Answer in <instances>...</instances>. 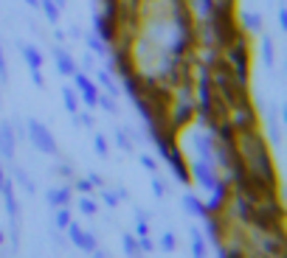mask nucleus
I'll use <instances>...</instances> for the list:
<instances>
[{
	"instance_id": "nucleus-42",
	"label": "nucleus",
	"mask_w": 287,
	"mask_h": 258,
	"mask_svg": "<svg viewBox=\"0 0 287 258\" xmlns=\"http://www.w3.org/2000/svg\"><path fill=\"white\" fill-rule=\"evenodd\" d=\"M152 194H155L158 199H164V197H166V182H164V180H158L155 174H152Z\"/></svg>"
},
{
	"instance_id": "nucleus-41",
	"label": "nucleus",
	"mask_w": 287,
	"mask_h": 258,
	"mask_svg": "<svg viewBox=\"0 0 287 258\" xmlns=\"http://www.w3.org/2000/svg\"><path fill=\"white\" fill-rule=\"evenodd\" d=\"M74 124H76V126H85V129H90L96 121H93L90 113H76V121H74Z\"/></svg>"
},
{
	"instance_id": "nucleus-10",
	"label": "nucleus",
	"mask_w": 287,
	"mask_h": 258,
	"mask_svg": "<svg viewBox=\"0 0 287 258\" xmlns=\"http://www.w3.org/2000/svg\"><path fill=\"white\" fill-rule=\"evenodd\" d=\"M93 28H96V36L104 42V45H113V42L118 40V23L110 17H104V14H96V20H93Z\"/></svg>"
},
{
	"instance_id": "nucleus-51",
	"label": "nucleus",
	"mask_w": 287,
	"mask_h": 258,
	"mask_svg": "<svg viewBox=\"0 0 287 258\" xmlns=\"http://www.w3.org/2000/svg\"><path fill=\"white\" fill-rule=\"evenodd\" d=\"M279 25H281V31H287V9L284 6L279 9Z\"/></svg>"
},
{
	"instance_id": "nucleus-30",
	"label": "nucleus",
	"mask_w": 287,
	"mask_h": 258,
	"mask_svg": "<svg viewBox=\"0 0 287 258\" xmlns=\"http://www.w3.org/2000/svg\"><path fill=\"white\" fill-rule=\"evenodd\" d=\"M121 247L127 255H141V247H138V236L135 233H124L121 236Z\"/></svg>"
},
{
	"instance_id": "nucleus-46",
	"label": "nucleus",
	"mask_w": 287,
	"mask_h": 258,
	"mask_svg": "<svg viewBox=\"0 0 287 258\" xmlns=\"http://www.w3.org/2000/svg\"><path fill=\"white\" fill-rule=\"evenodd\" d=\"M74 188H76V191H82V194H90V191H93V182L85 177V180H76V186H74Z\"/></svg>"
},
{
	"instance_id": "nucleus-5",
	"label": "nucleus",
	"mask_w": 287,
	"mask_h": 258,
	"mask_svg": "<svg viewBox=\"0 0 287 258\" xmlns=\"http://www.w3.org/2000/svg\"><path fill=\"white\" fill-rule=\"evenodd\" d=\"M189 177L197 182L200 188H206V191H211L214 186H217V166H214V160H208V157H197L195 163H189Z\"/></svg>"
},
{
	"instance_id": "nucleus-9",
	"label": "nucleus",
	"mask_w": 287,
	"mask_h": 258,
	"mask_svg": "<svg viewBox=\"0 0 287 258\" xmlns=\"http://www.w3.org/2000/svg\"><path fill=\"white\" fill-rule=\"evenodd\" d=\"M74 82H76V90H79V101H85L87 107H96V98H99V87H96V82L90 79V73H85V70H79L76 67L74 70Z\"/></svg>"
},
{
	"instance_id": "nucleus-12",
	"label": "nucleus",
	"mask_w": 287,
	"mask_h": 258,
	"mask_svg": "<svg viewBox=\"0 0 287 258\" xmlns=\"http://www.w3.org/2000/svg\"><path fill=\"white\" fill-rule=\"evenodd\" d=\"M195 113H197V104L192 101V98H177V107H175V113H172V124L169 126L183 129V126L195 118Z\"/></svg>"
},
{
	"instance_id": "nucleus-19",
	"label": "nucleus",
	"mask_w": 287,
	"mask_h": 258,
	"mask_svg": "<svg viewBox=\"0 0 287 258\" xmlns=\"http://www.w3.org/2000/svg\"><path fill=\"white\" fill-rule=\"evenodd\" d=\"M20 54H23L25 65H28V70H40L43 67V54H40L37 45H28V42H17Z\"/></svg>"
},
{
	"instance_id": "nucleus-20",
	"label": "nucleus",
	"mask_w": 287,
	"mask_h": 258,
	"mask_svg": "<svg viewBox=\"0 0 287 258\" xmlns=\"http://www.w3.org/2000/svg\"><path fill=\"white\" fill-rule=\"evenodd\" d=\"M71 197H74V188H48L45 191V202L51 205V208H59V205H71Z\"/></svg>"
},
{
	"instance_id": "nucleus-4",
	"label": "nucleus",
	"mask_w": 287,
	"mask_h": 258,
	"mask_svg": "<svg viewBox=\"0 0 287 258\" xmlns=\"http://www.w3.org/2000/svg\"><path fill=\"white\" fill-rule=\"evenodd\" d=\"M25 138L31 140V146L37 152H43V155H59V146H56L54 135H51V129L43 124V121L37 118H28V124H25Z\"/></svg>"
},
{
	"instance_id": "nucleus-29",
	"label": "nucleus",
	"mask_w": 287,
	"mask_h": 258,
	"mask_svg": "<svg viewBox=\"0 0 287 258\" xmlns=\"http://www.w3.org/2000/svg\"><path fill=\"white\" fill-rule=\"evenodd\" d=\"M262 62H265V67H273V62H276V54H273V40H270L268 34L262 36Z\"/></svg>"
},
{
	"instance_id": "nucleus-7",
	"label": "nucleus",
	"mask_w": 287,
	"mask_h": 258,
	"mask_svg": "<svg viewBox=\"0 0 287 258\" xmlns=\"http://www.w3.org/2000/svg\"><path fill=\"white\" fill-rule=\"evenodd\" d=\"M231 113H234L231 124H234V129H237L239 135L259 129V115H257V109H253V104H242V107L231 109Z\"/></svg>"
},
{
	"instance_id": "nucleus-53",
	"label": "nucleus",
	"mask_w": 287,
	"mask_h": 258,
	"mask_svg": "<svg viewBox=\"0 0 287 258\" xmlns=\"http://www.w3.org/2000/svg\"><path fill=\"white\" fill-rule=\"evenodd\" d=\"M3 180H6V166L0 163V186H3Z\"/></svg>"
},
{
	"instance_id": "nucleus-16",
	"label": "nucleus",
	"mask_w": 287,
	"mask_h": 258,
	"mask_svg": "<svg viewBox=\"0 0 287 258\" xmlns=\"http://www.w3.org/2000/svg\"><path fill=\"white\" fill-rule=\"evenodd\" d=\"M121 84H124V90L130 93V98H133V101L147 93V82L141 79V73H135V67H133L130 73H124V76H121Z\"/></svg>"
},
{
	"instance_id": "nucleus-39",
	"label": "nucleus",
	"mask_w": 287,
	"mask_h": 258,
	"mask_svg": "<svg viewBox=\"0 0 287 258\" xmlns=\"http://www.w3.org/2000/svg\"><path fill=\"white\" fill-rule=\"evenodd\" d=\"M79 210H82V213H85V216H96V213H99V210H96V202H93V199H87L85 194H82Z\"/></svg>"
},
{
	"instance_id": "nucleus-49",
	"label": "nucleus",
	"mask_w": 287,
	"mask_h": 258,
	"mask_svg": "<svg viewBox=\"0 0 287 258\" xmlns=\"http://www.w3.org/2000/svg\"><path fill=\"white\" fill-rule=\"evenodd\" d=\"M31 82L37 84V87H45V79H43V67H40V70H31Z\"/></svg>"
},
{
	"instance_id": "nucleus-36",
	"label": "nucleus",
	"mask_w": 287,
	"mask_h": 258,
	"mask_svg": "<svg viewBox=\"0 0 287 258\" xmlns=\"http://www.w3.org/2000/svg\"><path fill=\"white\" fill-rule=\"evenodd\" d=\"M96 104L104 109V113H110V115H116V113H118L116 96H110V93H107V96H99V98H96Z\"/></svg>"
},
{
	"instance_id": "nucleus-40",
	"label": "nucleus",
	"mask_w": 287,
	"mask_h": 258,
	"mask_svg": "<svg viewBox=\"0 0 287 258\" xmlns=\"http://www.w3.org/2000/svg\"><path fill=\"white\" fill-rule=\"evenodd\" d=\"M102 199L107 202V208H116V205L121 202V199H118V194H116V191H110L107 186H102Z\"/></svg>"
},
{
	"instance_id": "nucleus-31",
	"label": "nucleus",
	"mask_w": 287,
	"mask_h": 258,
	"mask_svg": "<svg viewBox=\"0 0 287 258\" xmlns=\"http://www.w3.org/2000/svg\"><path fill=\"white\" fill-rule=\"evenodd\" d=\"M54 210H56V213H54L56 230H65L68 222H71V210H68V205H59V208H54Z\"/></svg>"
},
{
	"instance_id": "nucleus-14",
	"label": "nucleus",
	"mask_w": 287,
	"mask_h": 258,
	"mask_svg": "<svg viewBox=\"0 0 287 258\" xmlns=\"http://www.w3.org/2000/svg\"><path fill=\"white\" fill-rule=\"evenodd\" d=\"M203 219H206V239L220 250V247L226 244V225H222V213H220V216H203Z\"/></svg>"
},
{
	"instance_id": "nucleus-47",
	"label": "nucleus",
	"mask_w": 287,
	"mask_h": 258,
	"mask_svg": "<svg viewBox=\"0 0 287 258\" xmlns=\"http://www.w3.org/2000/svg\"><path fill=\"white\" fill-rule=\"evenodd\" d=\"M138 247H141V252L155 250V244H152V239H149V236H141V239H138Z\"/></svg>"
},
{
	"instance_id": "nucleus-1",
	"label": "nucleus",
	"mask_w": 287,
	"mask_h": 258,
	"mask_svg": "<svg viewBox=\"0 0 287 258\" xmlns=\"http://www.w3.org/2000/svg\"><path fill=\"white\" fill-rule=\"evenodd\" d=\"M237 146H239V155H242V160H245V166H248L250 174L265 177L268 182H279L276 180L273 157H270V152H268V146H265V138L259 135V129L239 135Z\"/></svg>"
},
{
	"instance_id": "nucleus-32",
	"label": "nucleus",
	"mask_w": 287,
	"mask_h": 258,
	"mask_svg": "<svg viewBox=\"0 0 287 258\" xmlns=\"http://www.w3.org/2000/svg\"><path fill=\"white\" fill-rule=\"evenodd\" d=\"M14 177H17V182L25 188V194H34V191H37V188H34V180H31V177L25 174V168L14 166Z\"/></svg>"
},
{
	"instance_id": "nucleus-33",
	"label": "nucleus",
	"mask_w": 287,
	"mask_h": 258,
	"mask_svg": "<svg viewBox=\"0 0 287 258\" xmlns=\"http://www.w3.org/2000/svg\"><path fill=\"white\" fill-rule=\"evenodd\" d=\"M116 143H118V149L121 152H133V135L127 132V129H116Z\"/></svg>"
},
{
	"instance_id": "nucleus-37",
	"label": "nucleus",
	"mask_w": 287,
	"mask_h": 258,
	"mask_svg": "<svg viewBox=\"0 0 287 258\" xmlns=\"http://www.w3.org/2000/svg\"><path fill=\"white\" fill-rule=\"evenodd\" d=\"M211 9H214V0H195V12L200 14L203 20H206L208 14H211Z\"/></svg>"
},
{
	"instance_id": "nucleus-28",
	"label": "nucleus",
	"mask_w": 287,
	"mask_h": 258,
	"mask_svg": "<svg viewBox=\"0 0 287 258\" xmlns=\"http://www.w3.org/2000/svg\"><path fill=\"white\" fill-rule=\"evenodd\" d=\"M96 82L102 84L104 90L110 93V96H118V87H116V82H113V76H110V70H107V67H104V70H99V73H96Z\"/></svg>"
},
{
	"instance_id": "nucleus-24",
	"label": "nucleus",
	"mask_w": 287,
	"mask_h": 258,
	"mask_svg": "<svg viewBox=\"0 0 287 258\" xmlns=\"http://www.w3.org/2000/svg\"><path fill=\"white\" fill-rule=\"evenodd\" d=\"M268 138H270V143H279V140H281V135H279V121H276V107H273V104L268 107Z\"/></svg>"
},
{
	"instance_id": "nucleus-34",
	"label": "nucleus",
	"mask_w": 287,
	"mask_h": 258,
	"mask_svg": "<svg viewBox=\"0 0 287 258\" xmlns=\"http://www.w3.org/2000/svg\"><path fill=\"white\" fill-rule=\"evenodd\" d=\"M93 149H96L99 157H107V155H110V143H107V138H104L102 132L93 135Z\"/></svg>"
},
{
	"instance_id": "nucleus-35",
	"label": "nucleus",
	"mask_w": 287,
	"mask_h": 258,
	"mask_svg": "<svg viewBox=\"0 0 287 258\" xmlns=\"http://www.w3.org/2000/svg\"><path fill=\"white\" fill-rule=\"evenodd\" d=\"M85 42H87V48L93 51L96 56H107V45H104L102 40H99L96 34H90V36H85Z\"/></svg>"
},
{
	"instance_id": "nucleus-45",
	"label": "nucleus",
	"mask_w": 287,
	"mask_h": 258,
	"mask_svg": "<svg viewBox=\"0 0 287 258\" xmlns=\"http://www.w3.org/2000/svg\"><path fill=\"white\" fill-rule=\"evenodd\" d=\"M141 166L147 168L149 174H155V171H158V163H155V160H152V157H149V155H141Z\"/></svg>"
},
{
	"instance_id": "nucleus-3",
	"label": "nucleus",
	"mask_w": 287,
	"mask_h": 258,
	"mask_svg": "<svg viewBox=\"0 0 287 258\" xmlns=\"http://www.w3.org/2000/svg\"><path fill=\"white\" fill-rule=\"evenodd\" d=\"M226 62L228 67H231L234 79H237L239 84H245L248 87V76H250V48H248V40H245L242 34L237 36V40L231 42L226 48Z\"/></svg>"
},
{
	"instance_id": "nucleus-8",
	"label": "nucleus",
	"mask_w": 287,
	"mask_h": 258,
	"mask_svg": "<svg viewBox=\"0 0 287 258\" xmlns=\"http://www.w3.org/2000/svg\"><path fill=\"white\" fill-rule=\"evenodd\" d=\"M228 199H231V191H228V182H220L211 188V199L206 202V216H220L228 210Z\"/></svg>"
},
{
	"instance_id": "nucleus-18",
	"label": "nucleus",
	"mask_w": 287,
	"mask_h": 258,
	"mask_svg": "<svg viewBox=\"0 0 287 258\" xmlns=\"http://www.w3.org/2000/svg\"><path fill=\"white\" fill-rule=\"evenodd\" d=\"M0 197H3V205H6L9 219H17L20 216V205H17V197H14L12 180H3V186H0Z\"/></svg>"
},
{
	"instance_id": "nucleus-55",
	"label": "nucleus",
	"mask_w": 287,
	"mask_h": 258,
	"mask_svg": "<svg viewBox=\"0 0 287 258\" xmlns=\"http://www.w3.org/2000/svg\"><path fill=\"white\" fill-rule=\"evenodd\" d=\"M25 3H28L31 9H40V0H25Z\"/></svg>"
},
{
	"instance_id": "nucleus-6",
	"label": "nucleus",
	"mask_w": 287,
	"mask_h": 258,
	"mask_svg": "<svg viewBox=\"0 0 287 258\" xmlns=\"http://www.w3.org/2000/svg\"><path fill=\"white\" fill-rule=\"evenodd\" d=\"M65 230H68V239H71L74 247H79L82 252H90V255H99V241L90 230H82L76 222H68Z\"/></svg>"
},
{
	"instance_id": "nucleus-23",
	"label": "nucleus",
	"mask_w": 287,
	"mask_h": 258,
	"mask_svg": "<svg viewBox=\"0 0 287 258\" xmlns=\"http://www.w3.org/2000/svg\"><path fill=\"white\" fill-rule=\"evenodd\" d=\"M197 152H200V157H208V160H214L211 157V149H214V135L211 132H200L197 135Z\"/></svg>"
},
{
	"instance_id": "nucleus-17",
	"label": "nucleus",
	"mask_w": 287,
	"mask_h": 258,
	"mask_svg": "<svg viewBox=\"0 0 287 258\" xmlns=\"http://www.w3.org/2000/svg\"><path fill=\"white\" fill-rule=\"evenodd\" d=\"M231 208H234V219L237 222H242V225H248L250 222V210H253V202L250 199H245L242 194H231Z\"/></svg>"
},
{
	"instance_id": "nucleus-54",
	"label": "nucleus",
	"mask_w": 287,
	"mask_h": 258,
	"mask_svg": "<svg viewBox=\"0 0 287 258\" xmlns=\"http://www.w3.org/2000/svg\"><path fill=\"white\" fill-rule=\"evenodd\" d=\"M65 3H68V0H54V6L59 9V12H62V9H65Z\"/></svg>"
},
{
	"instance_id": "nucleus-26",
	"label": "nucleus",
	"mask_w": 287,
	"mask_h": 258,
	"mask_svg": "<svg viewBox=\"0 0 287 258\" xmlns=\"http://www.w3.org/2000/svg\"><path fill=\"white\" fill-rule=\"evenodd\" d=\"M192 255H197V258L206 255V236L197 228H192Z\"/></svg>"
},
{
	"instance_id": "nucleus-13",
	"label": "nucleus",
	"mask_w": 287,
	"mask_h": 258,
	"mask_svg": "<svg viewBox=\"0 0 287 258\" xmlns=\"http://www.w3.org/2000/svg\"><path fill=\"white\" fill-rule=\"evenodd\" d=\"M166 160H169L172 177H175L177 182L189 186V182H192V177H189V166H186V160H183V155H180V149H177V146H172V152L166 155Z\"/></svg>"
},
{
	"instance_id": "nucleus-2",
	"label": "nucleus",
	"mask_w": 287,
	"mask_h": 258,
	"mask_svg": "<svg viewBox=\"0 0 287 258\" xmlns=\"http://www.w3.org/2000/svg\"><path fill=\"white\" fill-rule=\"evenodd\" d=\"M206 23L214 34V45L220 51H226L228 45L242 34V31H239L237 12H234V0H214V9L206 17Z\"/></svg>"
},
{
	"instance_id": "nucleus-50",
	"label": "nucleus",
	"mask_w": 287,
	"mask_h": 258,
	"mask_svg": "<svg viewBox=\"0 0 287 258\" xmlns=\"http://www.w3.org/2000/svg\"><path fill=\"white\" fill-rule=\"evenodd\" d=\"M82 70H85V73H90V70H93V56H90V54L82 56Z\"/></svg>"
},
{
	"instance_id": "nucleus-25",
	"label": "nucleus",
	"mask_w": 287,
	"mask_h": 258,
	"mask_svg": "<svg viewBox=\"0 0 287 258\" xmlns=\"http://www.w3.org/2000/svg\"><path fill=\"white\" fill-rule=\"evenodd\" d=\"M242 25L250 34H262V17L257 12H242Z\"/></svg>"
},
{
	"instance_id": "nucleus-44",
	"label": "nucleus",
	"mask_w": 287,
	"mask_h": 258,
	"mask_svg": "<svg viewBox=\"0 0 287 258\" xmlns=\"http://www.w3.org/2000/svg\"><path fill=\"white\" fill-rule=\"evenodd\" d=\"M135 236H149V219H144V216H138V225H135Z\"/></svg>"
},
{
	"instance_id": "nucleus-56",
	"label": "nucleus",
	"mask_w": 287,
	"mask_h": 258,
	"mask_svg": "<svg viewBox=\"0 0 287 258\" xmlns=\"http://www.w3.org/2000/svg\"><path fill=\"white\" fill-rule=\"evenodd\" d=\"M3 239H6V236H3V230H0V244H3Z\"/></svg>"
},
{
	"instance_id": "nucleus-43",
	"label": "nucleus",
	"mask_w": 287,
	"mask_h": 258,
	"mask_svg": "<svg viewBox=\"0 0 287 258\" xmlns=\"http://www.w3.org/2000/svg\"><path fill=\"white\" fill-rule=\"evenodd\" d=\"M0 82H9V65H6V54H3V42H0Z\"/></svg>"
},
{
	"instance_id": "nucleus-27",
	"label": "nucleus",
	"mask_w": 287,
	"mask_h": 258,
	"mask_svg": "<svg viewBox=\"0 0 287 258\" xmlns=\"http://www.w3.org/2000/svg\"><path fill=\"white\" fill-rule=\"evenodd\" d=\"M62 101H65V109H68L71 115L79 113V96H76L74 87H65V90H62Z\"/></svg>"
},
{
	"instance_id": "nucleus-11",
	"label": "nucleus",
	"mask_w": 287,
	"mask_h": 258,
	"mask_svg": "<svg viewBox=\"0 0 287 258\" xmlns=\"http://www.w3.org/2000/svg\"><path fill=\"white\" fill-rule=\"evenodd\" d=\"M14 152H17V135H14L12 124L3 121V124H0V157L12 163L14 160Z\"/></svg>"
},
{
	"instance_id": "nucleus-38",
	"label": "nucleus",
	"mask_w": 287,
	"mask_h": 258,
	"mask_svg": "<svg viewBox=\"0 0 287 258\" xmlns=\"http://www.w3.org/2000/svg\"><path fill=\"white\" fill-rule=\"evenodd\" d=\"M161 250L164 252H175V247H177V239H175V233H164L161 236Z\"/></svg>"
},
{
	"instance_id": "nucleus-15",
	"label": "nucleus",
	"mask_w": 287,
	"mask_h": 258,
	"mask_svg": "<svg viewBox=\"0 0 287 258\" xmlns=\"http://www.w3.org/2000/svg\"><path fill=\"white\" fill-rule=\"evenodd\" d=\"M259 233V250L268 252V255H284V236H276V233H262V230H257Z\"/></svg>"
},
{
	"instance_id": "nucleus-52",
	"label": "nucleus",
	"mask_w": 287,
	"mask_h": 258,
	"mask_svg": "<svg viewBox=\"0 0 287 258\" xmlns=\"http://www.w3.org/2000/svg\"><path fill=\"white\" fill-rule=\"evenodd\" d=\"M87 180H90V182H93V186H99V188H102V186H104V180H102V177H99V174H90V177H87Z\"/></svg>"
},
{
	"instance_id": "nucleus-48",
	"label": "nucleus",
	"mask_w": 287,
	"mask_h": 258,
	"mask_svg": "<svg viewBox=\"0 0 287 258\" xmlns=\"http://www.w3.org/2000/svg\"><path fill=\"white\" fill-rule=\"evenodd\" d=\"M56 174L59 177H74V166H71V163H62V166L56 168Z\"/></svg>"
},
{
	"instance_id": "nucleus-22",
	"label": "nucleus",
	"mask_w": 287,
	"mask_h": 258,
	"mask_svg": "<svg viewBox=\"0 0 287 258\" xmlns=\"http://www.w3.org/2000/svg\"><path fill=\"white\" fill-rule=\"evenodd\" d=\"M183 208H186V213H189V216H197V219L206 216V202H203V199H197L195 194H186V197H183Z\"/></svg>"
},
{
	"instance_id": "nucleus-21",
	"label": "nucleus",
	"mask_w": 287,
	"mask_h": 258,
	"mask_svg": "<svg viewBox=\"0 0 287 258\" xmlns=\"http://www.w3.org/2000/svg\"><path fill=\"white\" fill-rule=\"evenodd\" d=\"M54 65H56V70H59L62 76H74V70H76L74 56L68 54L65 48H54Z\"/></svg>"
}]
</instances>
